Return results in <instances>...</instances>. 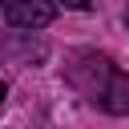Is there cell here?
Masks as SVG:
<instances>
[{
	"label": "cell",
	"mask_w": 129,
	"mask_h": 129,
	"mask_svg": "<svg viewBox=\"0 0 129 129\" xmlns=\"http://www.w3.org/2000/svg\"><path fill=\"white\" fill-rule=\"evenodd\" d=\"M64 8H77V12H85V8H89V0H64Z\"/></svg>",
	"instance_id": "obj_3"
},
{
	"label": "cell",
	"mask_w": 129,
	"mask_h": 129,
	"mask_svg": "<svg viewBox=\"0 0 129 129\" xmlns=\"http://www.w3.org/2000/svg\"><path fill=\"white\" fill-rule=\"evenodd\" d=\"M4 97H8V85H4V81H0V101H4Z\"/></svg>",
	"instance_id": "obj_4"
},
{
	"label": "cell",
	"mask_w": 129,
	"mask_h": 129,
	"mask_svg": "<svg viewBox=\"0 0 129 129\" xmlns=\"http://www.w3.org/2000/svg\"><path fill=\"white\" fill-rule=\"evenodd\" d=\"M56 16L52 0H8L4 4V20L12 28H48Z\"/></svg>",
	"instance_id": "obj_1"
},
{
	"label": "cell",
	"mask_w": 129,
	"mask_h": 129,
	"mask_svg": "<svg viewBox=\"0 0 129 129\" xmlns=\"http://www.w3.org/2000/svg\"><path fill=\"white\" fill-rule=\"evenodd\" d=\"M93 105H101V109L113 113V117H129V73L113 69V73L105 77V85L97 89Z\"/></svg>",
	"instance_id": "obj_2"
}]
</instances>
